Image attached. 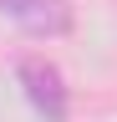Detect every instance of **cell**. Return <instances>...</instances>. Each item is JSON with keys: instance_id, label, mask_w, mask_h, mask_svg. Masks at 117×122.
Instances as JSON below:
<instances>
[{"instance_id": "obj_2", "label": "cell", "mask_w": 117, "mask_h": 122, "mask_svg": "<svg viewBox=\"0 0 117 122\" xmlns=\"http://www.w3.org/2000/svg\"><path fill=\"white\" fill-rule=\"evenodd\" d=\"M0 15L5 20H15L20 30H31V36H66L71 25H76V15H71V0H0Z\"/></svg>"}, {"instance_id": "obj_1", "label": "cell", "mask_w": 117, "mask_h": 122, "mask_svg": "<svg viewBox=\"0 0 117 122\" xmlns=\"http://www.w3.org/2000/svg\"><path fill=\"white\" fill-rule=\"evenodd\" d=\"M15 76H20V92H25V102L36 107L46 122H66L71 117V97H66V81H61V71L51 66L46 56H25L20 66H15Z\"/></svg>"}]
</instances>
